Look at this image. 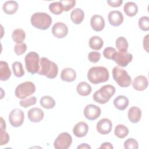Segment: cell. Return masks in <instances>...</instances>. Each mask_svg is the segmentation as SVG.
Wrapping results in <instances>:
<instances>
[{
    "mask_svg": "<svg viewBox=\"0 0 149 149\" xmlns=\"http://www.w3.org/2000/svg\"><path fill=\"white\" fill-rule=\"evenodd\" d=\"M109 73L108 69L104 66H94L89 69L87 79L90 83L97 84L108 80Z\"/></svg>",
    "mask_w": 149,
    "mask_h": 149,
    "instance_id": "6da1fadb",
    "label": "cell"
},
{
    "mask_svg": "<svg viewBox=\"0 0 149 149\" xmlns=\"http://www.w3.org/2000/svg\"><path fill=\"white\" fill-rule=\"evenodd\" d=\"M58 73L57 65L45 57H42L40 59V69L38 74L44 76L48 79H54Z\"/></svg>",
    "mask_w": 149,
    "mask_h": 149,
    "instance_id": "7a4b0ae2",
    "label": "cell"
},
{
    "mask_svg": "<svg viewBox=\"0 0 149 149\" xmlns=\"http://www.w3.org/2000/svg\"><path fill=\"white\" fill-rule=\"evenodd\" d=\"M30 22L35 28L45 30L50 27L52 20L51 17L45 12H36L31 15Z\"/></svg>",
    "mask_w": 149,
    "mask_h": 149,
    "instance_id": "3957f363",
    "label": "cell"
},
{
    "mask_svg": "<svg viewBox=\"0 0 149 149\" xmlns=\"http://www.w3.org/2000/svg\"><path fill=\"white\" fill-rule=\"evenodd\" d=\"M116 91L114 86L111 84H106L102 86L93 94V100L100 104H106L115 94Z\"/></svg>",
    "mask_w": 149,
    "mask_h": 149,
    "instance_id": "277c9868",
    "label": "cell"
},
{
    "mask_svg": "<svg viewBox=\"0 0 149 149\" xmlns=\"http://www.w3.org/2000/svg\"><path fill=\"white\" fill-rule=\"evenodd\" d=\"M112 77L115 81L121 87H127L132 83V79L123 69L115 66L112 69Z\"/></svg>",
    "mask_w": 149,
    "mask_h": 149,
    "instance_id": "5b68a950",
    "label": "cell"
},
{
    "mask_svg": "<svg viewBox=\"0 0 149 149\" xmlns=\"http://www.w3.org/2000/svg\"><path fill=\"white\" fill-rule=\"evenodd\" d=\"M40 56L36 52H30L26 54L24 58L25 66L27 71L34 74L38 73L40 69Z\"/></svg>",
    "mask_w": 149,
    "mask_h": 149,
    "instance_id": "8992f818",
    "label": "cell"
},
{
    "mask_svg": "<svg viewBox=\"0 0 149 149\" xmlns=\"http://www.w3.org/2000/svg\"><path fill=\"white\" fill-rule=\"evenodd\" d=\"M35 91V84L30 81H27L19 84L16 87L15 91V94L18 98L24 100L34 94Z\"/></svg>",
    "mask_w": 149,
    "mask_h": 149,
    "instance_id": "52a82bcc",
    "label": "cell"
},
{
    "mask_svg": "<svg viewBox=\"0 0 149 149\" xmlns=\"http://www.w3.org/2000/svg\"><path fill=\"white\" fill-rule=\"evenodd\" d=\"M72 143V137L67 132L60 133L54 142V148L56 149H68Z\"/></svg>",
    "mask_w": 149,
    "mask_h": 149,
    "instance_id": "ba28073f",
    "label": "cell"
},
{
    "mask_svg": "<svg viewBox=\"0 0 149 149\" xmlns=\"http://www.w3.org/2000/svg\"><path fill=\"white\" fill-rule=\"evenodd\" d=\"M24 114L20 109H13L9 113L8 119L10 124L14 127H18L23 123Z\"/></svg>",
    "mask_w": 149,
    "mask_h": 149,
    "instance_id": "9c48e42d",
    "label": "cell"
},
{
    "mask_svg": "<svg viewBox=\"0 0 149 149\" xmlns=\"http://www.w3.org/2000/svg\"><path fill=\"white\" fill-rule=\"evenodd\" d=\"M133 59V55L128 52H115L111 60L113 61L119 66L121 67H126L128 64L132 62Z\"/></svg>",
    "mask_w": 149,
    "mask_h": 149,
    "instance_id": "30bf717a",
    "label": "cell"
},
{
    "mask_svg": "<svg viewBox=\"0 0 149 149\" xmlns=\"http://www.w3.org/2000/svg\"><path fill=\"white\" fill-rule=\"evenodd\" d=\"M101 113V108L94 104H88L86 106L83 111L84 116L90 120H94L97 119Z\"/></svg>",
    "mask_w": 149,
    "mask_h": 149,
    "instance_id": "8fae6325",
    "label": "cell"
},
{
    "mask_svg": "<svg viewBox=\"0 0 149 149\" xmlns=\"http://www.w3.org/2000/svg\"><path fill=\"white\" fill-rule=\"evenodd\" d=\"M52 33L55 37L62 38L68 34V27L62 22H57L52 27Z\"/></svg>",
    "mask_w": 149,
    "mask_h": 149,
    "instance_id": "7c38bea8",
    "label": "cell"
},
{
    "mask_svg": "<svg viewBox=\"0 0 149 149\" xmlns=\"http://www.w3.org/2000/svg\"><path fill=\"white\" fill-rule=\"evenodd\" d=\"M112 128V121L108 118H103L100 120L96 126L97 132L101 134H109Z\"/></svg>",
    "mask_w": 149,
    "mask_h": 149,
    "instance_id": "4fadbf2b",
    "label": "cell"
},
{
    "mask_svg": "<svg viewBox=\"0 0 149 149\" xmlns=\"http://www.w3.org/2000/svg\"><path fill=\"white\" fill-rule=\"evenodd\" d=\"M108 19L109 24L113 26H119L123 22V14L119 10H112L108 15Z\"/></svg>",
    "mask_w": 149,
    "mask_h": 149,
    "instance_id": "5bb4252c",
    "label": "cell"
},
{
    "mask_svg": "<svg viewBox=\"0 0 149 149\" xmlns=\"http://www.w3.org/2000/svg\"><path fill=\"white\" fill-rule=\"evenodd\" d=\"M91 27L95 31H101L105 27V20L100 15H94L90 19Z\"/></svg>",
    "mask_w": 149,
    "mask_h": 149,
    "instance_id": "9a60e30c",
    "label": "cell"
},
{
    "mask_svg": "<svg viewBox=\"0 0 149 149\" xmlns=\"http://www.w3.org/2000/svg\"><path fill=\"white\" fill-rule=\"evenodd\" d=\"M148 85L147 78L143 75L136 76L132 82L133 87L137 91H143L146 90Z\"/></svg>",
    "mask_w": 149,
    "mask_h": 149,
    "instance_id": "2e32d148",
    "label": "cell"
},
{
    "mask_svg": "<svg viewBox=\"0 0 149 149\" xmlns=\"http://www.w3.org/2000/svg\"><path fill=\"white\" fill-rule=\"evenodd\" d=\"M44 116L43 111L39 108H33L27 112V117L31 122H39L42 120Z\"/></svg>",
    "mask_w": 149,
    "mask_h": 149,
    "instance_id": "e0dca14e",
    "label": "cell"
},
{
    "mask_svg": "<svg viewBox=\"0 0 149 149\" xmlns=\"http://www.w3.org/2000/svg\"><path fill=\"white\" fill-rule=\"evenodd\" d=\"M88 126L84 122H79L77 123L73 128V133L77 137H83L88 133Z\"/></svg>",
    "mask_w": 149,
    "mask_h": 149,
    "instance_id": "ac0fdd59",
    "label": "cell"
},
{
    "mask_svg": "<svg viewBox=\"0 0 149 149\" xmlns=\"http://www.w3.org/2000/svg\"><path fill=\"white\" fill-rule=\"evenodd\" d=\"M128 119L132 123L139 122L141 117V110L136 106H133L129 109L127 113Z\"/></svg>",
    "mask_w": 149,
    "mask_h": 149,
    "instance_id": "d6986e66",
    "label": "cell"
},
{
    "mask_svg": "<svg viewBox=\"0 0 149 149\" xmlns=\"http://www.w3.org/2000/svg\"><path fill=\"white\" fill-rule=\"evenodd\" d=\"M76 78V71L70 68L63 69L61 73V79L62 81L66 82H72Z\"/></svg>",
    "mask_w": 149,
    "mask_h": 149,
    "instance_id": "ffe728a7",
    "label": "cell"
},
{
    "mask_svg": "<svg viewBox=\"0 0 149 149\" xmlns=\"http://www.w3.org/2000/svg\"><path fill=\"white\" fill-rule=\"evenodd\" d=\"M12 74L11 70L6 62H0V80L1 81L8 80Z\"/></svg>",
    "mask_w": 149,
    "mask_h": 149,
    "instance_id": "44dd1931",
    "label": "cell"
},
{
    "mask_svg": "<svg viewBox=\"0 0 149 149\" xmlns=\"http://www.w3.org/2000/svg\"><path fill=\"white\" fill-rule=\"evenodd\" d=\"M129 99L124 95H119L113 100V105L116 108L120 111L125 110L129 105Z\"/></svg>",
    "mask_w": 149,
    "mask_h": 149,
    "instance_id": "7402d4cb",
    "label": "cell"
},
{
    "mask_svg": "<svg viewBox=\"0 0 149 149\" xmlns=\"http://www.w3.org/2000/svg\"><path fill=\"white\" fill-rule=\"evenodd\" d=\"M19 5L16 1H8L5 2L2 6L3 11L7 15H13L18 9Z\"/></svg>",
    "mask_w": 149,
    "mask_h": 149,
    "instance_id": "603a6c76",
    "label": "cell"
},
{
    "mask_svg": "<svg viewBox=\"0 0 149 149\" xmlns=\"http://www.w3.org/2000/svg\"><path fill=\"white\" fill-rule=\"evenodd\" d=\"M84 17V13L81 8L74 9L70 13V19L73 23L76 24H80Z\"/></svg>",
    "mask_w": 149,
    "mask_h": 149,
    "instance_id": "cb8c5ba5",
    "label": "cell"
},
{
    "mask_svg": "<svg viewBox=\"0 0 149 149\" xmlns=\"http://www.w3.org/2000/svg\"><path fill=\"white\" fill-rule=\"evenodd\" d=\"M76 91L77 93L81 96L88 95L91 91V86L86 81H81L78 83L76 87Z\"/></svg>",
    "mask_w": 149,
    "mask_h": 149,
    "instance_id": "d4e9b609",
    "label": "cell"
},
{
    "mask_svg": "<svg viewBox=\"0 0 149 149\" xmlns=\"http://www.w3.org/2000/svg\"><path fill=\"white\" fill-rule=\"evenodd\" d=\"M123 10L125 14L129 17L134 16L138 12V6L133 2H128L124 5Z\"/></svg>",
    "mask_w": 149,
    "mask_h": 149,
    "instance_id": "484cf974",
    "label": "cell"
},
{
    "mask_svg": "<svg viewBox=\"0 0 149 149\" xmlns=\"http://www.w3.org/2000/svg\"><path fill=\"white\" fill-rule=\"evenodd\" d=\"M89 47L93 50L98 51L101 49L104 45V41L99 36H93L91 37L88 42Z\"/></svg>",
    "mask_w": 149,
    "mask_h": 149,
    "instance_id": "4316f807",
    "label": "cell"
},
{
    "mask_svg": "<svg viewBox=\"0 0 149 149\" xmlns=\"http://www.w3.org/2000/svg\"><path fill=\"white\" fill-rule=\"evenodd\" d=\"M12 40L16 44H20L26 38V33L22 29H15L12 34Z\"/></svg>",
    "mask_w": 149,
    "mask_h": 149,
    "instance_id": "83f0119b",
    "label": "cell"
},
{
    "mask_svg": "<svg viewBox=\"0 0 149 149\" xmlns=\"http://www.w3.org/2000/svg\"><path fill=\"white\" fill-rule=\"evenodd\" d=\"M40 105L44 108L49 109L53 108L55 105V100L51 96L45 95L42 97L40 100Z\"/></svg>",
    "mask_w": 149,
    "mask_h": 149,
    "instance_id": "f1b7e54d",
    "label": "cell"
},
{
    "mask_svg": "<svg viewBox=\"0 0 149 149\" xmlns=\"http://www.w3.org/2000/svg\"><path fill=\"white\" fill-rule=\"evenodd\" d=\"M115 45L119 52H127L129 44L126 39L123 36L118 37L115 42Z\"/></svg>",
    "mask_w": 149,
    "mask_h": 149,
    "instance_id": "f546056e",
    "label": "cell"
},
{
    "mask_svg": "<svg viewBox=\"0 0 149 149\" xmlns=\"http://www.w3.org/2000/svg\"><path fill=\"white\" fill-rule=\"evenodd\" d=\"M128 133V128L122 124H119L116 125L114 130L115 135L119 139H123L126 137L127 136Z\"/></svg>",
    "mask_w": 149,
    "mask_h": 149,
    "instance_id": "4dcf8cb0",
    "label": "cell"
},
{
    "mask_svg": "<svg viewBox=\"0 0 149 149\" xmlns=\"http://www.w3.org/2000/svg\"><path fill=\"white\" fill-rule=\"evenodd\" d=\"M14 75L17 77H22L24 74V70L20 62L16 61L12 63V65Z\"/></svg>",
    "mask_w": 149,
    "mask_h": 149,
    "instance_id": "1f68e13d",
    "label": "cell"
},
{
    "mask_svg": "<svg viewBox=\"0 0 149 149\" xmlns=\"http://www.w3.org/2000/svg\"><path fill=\"white\" fill-rule=\"evenodd\" d=\"M48 8L51 13L56 15H61L63 12V7L59 1L51 3L49 5Z\"/></svg>",
    "mask_w": 149,
    "mask_h": 149,
    "instance_id": "d6a6232c",
    "label": "cell"
},
{
    "mask_svg": "<svg viewBox=\"0 0 149 149\" xmlns=\"http://www.w3.org/2000/svg\"><path fill=\"white\" fill-rule=\"evenodd\" d=\"M139 28L144 31H147L149 30V17L146 16L141 17L138 21Z\"/></svg>",
    "mask_w": 149,
    "mask_h": 149,
    "instance_id": "836d02e7",
    "label": "cell"
},
{
    "mask_svg": "<svg viewBox=\"0 0 149 149\" xmlns=\"http://www.w3.org/2000/svg\"><path fill=\"white\" fill-rule=\"evenodd\" d=\"M37 102V98L35 96L30 97L27 99H24L19 102V104L20 106L24 107V108H27L31 105H34L36 104Z\"/></svg>",
    "mask_w": 149,
    "mask_h": 149,
    "instance_id": "e575fe53",
    "label": "cell"
},
{
    "mask_svg": "<svg viewBox=\"0 0 149 149\" xmlns=\"http://www.w3.org/2000/svg\"><path fill=\"white\" fill-rule=\"evenodd\" d=\"M124 148L126 149H137L139 148L138 142L133 138H129L124 142Z\"/></svg>",
    "mask_w": 149,
    "mask_h": 149,
    "instance_id": "d590c367",
    "label": "cell"
},
{
    "mask_svg": "<svg viewBox=\"0 0 149 149\" xmlns=\"http://www.w3.org/2000/svg\"><path fill=\"white\" fill-rule=\"evenodd\" d=\"M59 2L62 4L63 11L65 12L70 10L76 5V1L74 0H61Z\"/></svg>",
    "mask_w": 149,
    "mask_h": 149,
    "instance_id": "8d00e7d4",
    "label": "cell"
},
{
    "mask_svg": "<svg viewBox=\"0 0 149 149\" xmlns=\"http://www.w3.org/2000/svg\"><path fill=\"white\" fill-rule=\"evenodd\" d=\"M27 49V45L24 43L16 44L14 47V51L17 55H20L23 54Z\"/></svg>",
    "mask_w": 149,
    "mask_h": 149,
    "instance_id": "74e56055",
    "label": "cell"
},
{
    "mask_svg": "<svg viewBox=\"0 0 149 149\" xmlns=\"http://www.w3.org/2000/svg\"><path fill=\"white\" fill-rule=\"evenodd\" d=\"M101 54L97 51L90 52L88 55V59L92 63L98 62L101 58Z\"/></svg>",
    "mask_w": 149,
    "mask_h": 149,
    "instance_id": "f35d334b",
    "label": "cell"
},
{
    "mask_svg": "<svg viewBox=\"0 0 149 149\" xmlns=\"http://www.w3.org/2000/svg\"><path fill=\"white\" fill-rule=\"evenodd\" d=\"M10 139L9 134L5 131V130L1 129V141L0 145L3 146L6 144Z\"/></svg>",
    "mask_w": 149,
    "mask_h": 149,
    "instance_id": "ab89813d",
    "label": "cell"
},
{
    "mask_svg": "<svg viewBox=\"0 0 149 149\" xmlns=\"http://www.w3.org/2000/svg\"><path fill=\"white\" fill-rule=\"evenodd\" d=\"M116 49L113 47H107L104 49L103 51V55L104 57L108 59L111 60V58L113 54L116 52Z\"/></svg>",
    "mask_w": 149,
    "mask_h": 149,
    "instance_id": "60d3db41",
    "label": "cell"
},
{
    "mask_svg": "<svg viewBox=\"0 0 149 149\" xmlns=\"http://www.w3.org/2000/svg\"><path fill=\"white\" fill-rule=\"evenodd\" d=\"M107 2L110 6L113 7V8H117L120 6L122 4L123 1L122 0H114V1L108 0L107 1Z\"/></svg>",
    "mask_w": 149,
    "mask_h": 149,
    "instance_id": "b9f144b4",
    "label": "cell"
},
{
    "mask_svg": "<svg viewBox=\"0 0 149 149\" xmlns=\"http://www.w3.org/2000/svg\"><path fill=\"white\" fill-rule=\"evenodd\" d=\"M148 34H147L144 38H143V48L147 52H148Z\"/></svg>",
    "mask_w": 149,
    "mask_h": 149,
    "instance_id": "7bdbcfd3",
    "label": "cell"
},
{
    "mask_svg": "<svg viewBox=\"0 0 149 149\" xmlns=\"http://www.w3.org/2000/svg\"><path fill=\"white\" fill-rule=\"evenodd\" d=\"M113 147L111 143L109 142H104L101 144L99 148H108V149H112Z\"/></svg>",
    "mask_w": 149,
    "mask_h": 149,
    "instance_id": "ee69618b",
    "label": "cell"
},
{
    "mask_svg": "<svg viewBox=\"0 0 149 149\" xmlns=\"http://www.w3.org/2000/svg\"><path fill=\"white\" fill-rule=\"evenodd\" d=\"M77 149H80V148H82V149H90L91 148V147L86 144V143H82L81 144H80L77 147Z\"/></svg>",
    "mask_w": 149,
    "mask_h": 149,
    "instance_id": "f6af8a7d",
    "label": "cell"
}]
</instances>
